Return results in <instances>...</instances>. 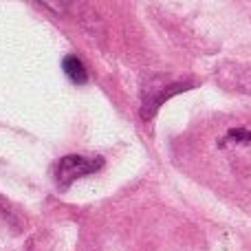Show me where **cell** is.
<instances>
[{"label":"cell","instance_id":"cell-1","mask_svg":"<svg viewBox=\"0 0 251 251\" xmlns=\"http://www.w3.org/2000/svg\"><path fill=\"white\" fill-rule=\"evenodd\" d=\"M101 165H104V159H100V156L69 154L64 159H60V163H57V183L66 187L77 178L97 172Z\"/></svg>","mask_w":251,"mask_h":251},{"label":"cell","instance_id":"cell-2","mask_svg":"<svg viewBox=\"0 0 251 251\" xmlns=\"http://www.w3.org/2000/svg\"><path fill=\"white\" fill-rule=\"evenodd\" d=\"M223 84L231 91L249 93L251 95V66H240V64H227V69L223 71Z\"/></svg>","mask_w":251,"mask_h":251},{"label":"cell","instance_id":"cell-3","mask_svg":"<svg viewBox=\"0 0 251 251\" xmlns=\"http://www.w3.org/2000/svg\"><path fill=\"white\" fill-rule=\"evenodd\" d=\"M62 69H64V73L69 75V79L73 84H86V79H88L86 66L82 64V60L77 55H66L62 60Z\"/></svg>","mask_w":251,"mask_h":251},{"label":"cell","instance_id":"cell-4","mask_svg":"<svg viewBox=\"0 0 251 251\" xmlns=\"http://www.w3.org/2000/svg\"><path fill=\"white\" fill-rule=\"evenodd\" d=\"M218 146L221 148H245V146H251V130H247V128L229 130V132L218 141Z\"/></svg>","mask_w":251,"mask_h":251}]
</instances>
